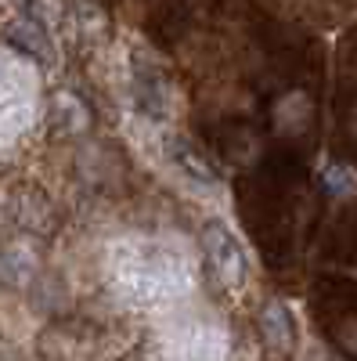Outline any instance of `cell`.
<instances>
[{
	"label": "cell",
	"instance_id": "6",
	"mask_svg": "<svg viewBox=\"0 0 357 361\" xmlns=\"http://www.w3.org/2000/svg\"><path fill=\"white\" fill-rule=\"evenodd\" d=\"M4 260H8V267H0V279H8L11 286H22L29 279V271H33V257H29L25 250H18V246H11L4 253Z\"/></svg>",
	"mask_w": 357,
	"mask_h": 361
},
{
	"label": "cell",
	"instance_id": "3",
	"mask_svg": "<svg viewBox=\"0 0 357 361\" xmlns=\"http://www.w3.org/2000/svg\"><path fill=\"white\" fill-rule=\"evenodd\" d=\"M314 119V102L303 90H285V94L271 105V123L278 134H303Z\"/></svg>",
	"mask_w": 357,
	"mask_h": 361
},
{
	"label": "cell",
	"instance_id": "5",
	"mask_svg": "<svg viewBox=\"0 0 357 361\" xmlns=\"http://www.w3.org/2000/svg\"><path fill=\"white\" fill-rule=\"evenodd\" d=\"M173 163H177V170H181L188 180H195L199 188H220V177H217V170L206 163L195 148H188V145H177L173 148Z\"/></svg>",
	"mask_w": 357,
	"mask_h": 361
},
{
	"label": "cell",
	"instance_id": "8",
	"mask_svg": "<svg viewBox=\"0 0 357 361\" xmlns=\"http://www.w3.org/2000/svg\"><path fill=\"white\" fill-rule=\"evenodd\" d=\"M303 361H339V357H336V354H329V350H311Z\"/></svg>",
	"mask_w": 357,
	"mask_h": 361
},
{
	"label": "cell",
	"instance_id": "4",
	"mask_svg": "<svg viewBox=\"0 0 357 361\" xmlns=\"http://www.w3.org/2000/svg\"><path fill=\"white\" fill-rule=\"evenodd\" d=\"M260 336L267 343V350L275 354H289L292 343H296V322L289 314V307L282 304V300H271V304L263 307L260 314Z\"/></svg>",
	"mask_w": 357,
	"mask_h": 361
},
{
	"label": "cell",
	"instance_id": "7",
	"mask_svg": "<svg viewBox=\"0 0 357 361\" xmlns=\"http://www.w3.org/2000/svg\"><path fill=\"white\" fill-rule=\"evenodd\" d=\"M325 177H332V180H329V188H336V192H346V188H350V185H346L350 177H346V173H339L336 166H332L329 173H325Z\"/></svg>",
	"mask_w": 357,
	"mask_h": 361
},
{
	"label": "cell",
	"instance_id": "1",
	"mask_svg": "<svg viewBox=\"0 0 357 361\" xmlns=\"http://www.w3.org/2000/svg\"><path fill=\"white\" fill-rule=\"evenodd\" d=\"M112 279H115V289H123L130 300L152 304V300H159L173 286L177 260L163 246L127 243V246L112 250Z\"/></svg>",
	"mask_w": 357,
	"mask_h": 361
},
{
	"label": "cell",
	"instance_id": "9",
	"mask_svg": "<svg viewBox=\"0 0 357 361\" xmlns=\"http://www.w3.org/2000/svg\"><path fill=\"white\" fill-rule=\"evenodd\" d=\"M346 130L357 137V102H353V109H350V119H346Z\"/></svg>",
	"mask_w": 357,
	"mask_h": 361
},
{
	"label": "cell",
	"instance_id": "2",
	"mask_svg": "<svg viewBox=\"0 0 357 361\" xmlns=\"http://www.w3.org/2000/svg\"><path fill=\"white\" fill-rule=\"evenodd\" d=\"M202 246L210 253V264L217 271V279L227 286V289H242L246 279H249V264H246V253L242 246L234 243V235L224 221H206L202 224Z\"/></svg>",
	"mask_w": 357,
	"mask_h": 361
}]
</instances>
